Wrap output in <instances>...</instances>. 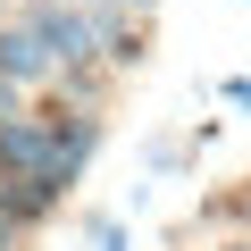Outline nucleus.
Instances as JSON below:
<instances>
[{
  "label": "nucleus",
  "instance_id": "nucleus-1",
  "mask_svg": "<svg viewBox=\"0 0 251 251\" xmlns=\"http://www.w3.org/2000/svg\"><path fill=\"white\" fill-rule=\"evenodd\" d=\"M0 75L34 92V84H59L67 67H59V50L42 42V25H34V17H9V25H0Z\"/></svg>",
  "mask_w": 251,
  "mask_h": 251
},
{
  "label": "nucleus",
  "instance_id": "nucleus-2",
  "mask_svg": "<svg viewBox=\"0 0 251 251\" xmlns=\"http://www.w3.org/2000/svg\"><path fill=\"white\" fill-rule=\"evenodd\" d=\"M84 234H92V251H126V218H92Z\"/></svg>",
  "mask_w": 251,
  "mask_h": 251
},
{
  "label": "nucleus",
  "instance_id": "nucleus-3",
  "mask_svg": "<svg viewBox=\"0 0 251 251\" xmlns=\"http://www.w3.org/2000/svg\"><path fill=\"white\" fill-rule=\"evenodd\" d=\"M218 100H226V109H251V75H226V84H218Z\"/></svg>",
  "mask_w": 251,
  "mask_h": 251
},
{
  "label": "nucleus",
  "instance_id": "nucleus-4",
  "mask_svg": "<svg viewBox=\"0 0 251 251\" xmlns=\"http://www.w3.org/2000/svg\"><path fill=\"white\" fill-rule=\"evenodd\" d=\"M17 109H25V84H9V75H0V126H9Z\"/></svg>",
  "mask_w": 251,
  "mask_h": 251
},
{
  "label": "nucleus",
  "instance_id": "nucleus-5",
  "mask_svg": "<svg viewBox=\"0 0 251 251\" xmlns=\"http://www.w3.org/2000/svg\"><path fill=\"white\" fill-rule=\"evenodd\" d=\"M0 251H17V218L9 209H0Z\"/></svg>",
  "mask_w": 251,
  "mask_h": 251
},
{
  "label": "nucleus",
  "instance_id": "nucleus-6",
  "mask_svg": "<svg viewBox=\"0 0 251 251\" xmlns=\"http://www.w3.org/2000/svg\"><path fill=\"white\" fill-rule=\"evenodd\" d=\"M126 9H151V0H126Z\"/></svg>",
  "mask_w": 251,
  "mask_h": 251
},
{
  "label": "nucleus",
  "instance_id": "nucleus-7",
  "mask_svg": "<svg viewBox=\"0 0 251 251\" xmlns=\"http://www.w3.org/2000/svg\"><path fill=\"white\" fill-rule=\"evenodd\" d=\"M226 251H251V243H226Z\"/></svg>",
  "mask_w": 251,
  "mask_h": 251
},
{
  "label": "nucleus",
  "instance_id": "nucleus-8",
  "mask_svg": "<svg viewBox=\"0 0 251 251\" xmlns=\"http://www.w3.org/2000/svg\"><path fill=\"white\" fill-rule=\"evenodd\" d=\"M0 9H9V0H0Z\"/></svg>",
  "mask_w": 251,
  "mask_h": 251
}]
</instances>
